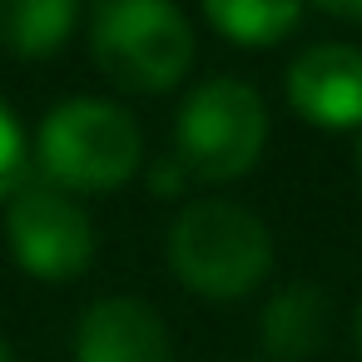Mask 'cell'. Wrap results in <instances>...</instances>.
Returning a JSON list of instances; mask_svg holds the SVG:
<instances>
[{"instance_id": "cell-13", "label": "cell", "mask_w": 362, "mask_h": 362, "mask_svg": "<svg viewBox=\"0 0 362 362\" xmlns=\"http://www.w3.org/2000/svg\"><path fill=\"white\" fill-rule=\"evenodd\" d=\"M322 11H332V16H342V21H362V0H317Z\"/></svg>"}, {"instance_id": "cell-6", "label": "cell", "mask_w": 362, "mask_h": 362, "mask_svg": "<svg viewBox=\"0 0 362 362\" xmlns=\"http://www.w3.org/2000/svg\"><path fill=\"white\" fill-rule=\"evenodd\" d=\"M75 362H174V337L154 303L110 293L80 313Z\"/></svg>"}, {"instance_id": "cell-3", "label": "cell", "mask_w": 362, "mask_h": 362, "mask_svg": "<svg viewBox=\"0 0 362 362\" xmlns=\"http://www.w3.org/2000/svg\"><path fill=\"white\" fill-rule=\"evenodd\" d=\"M90 55L119 90L164 95L194 65V25L174 0H100L90 16Z\"/></svg>"}, {"instance_id": "cell-2", "label": "cell", "mask_w": 362, "mask_h": 362, "mask_svg": "<svg viewBox=\"0 0 362 362\" xmlns=\"http://www.w3.org/2000/svg\"><path fill=\"white\" fill-rule=\"evenodd\" d=\"M144 159V134L134 115L115 100L75 95L60 100L35 134V169L65 194H110Z\"/></svg>"}, {"instance_id": "cell-14", "label": "cell", "mask_w": 362, "mask_h": 362, "mask_svg": "<svg viewBox=\"0 0 362 362\" xmlns=\"http://www.w3.org/2000/svg\"><path fill=\"white\" fill-rule=\"evenodd\" d=\"M0 362H16V347H11L6 337H0Z\"/></svg>"}, {"instance_id": "cell-15", "label": "cell", "mask_w": 362, "mask_h": 362, "mask_svg": "<svg viewBox=\"0 0 362 362\" xmlns=\"http://www.w3.org/2000/svg\"><path fill=\"white\" fill-rule=\"evenodd\" d=\"M357 352H362V308H357Z\"/></svg>"}, {"instance_id": "cell-1", "label": "cell", "mask_w": 362, "mask_h": 362, "mask_svg": "<svg viewBox=\"0 0 362 362\" xmlns=\"http://www.w3.org/2000/svg\"><path fill=\"white\" fill-rule=\"evenodd\" d=\"M169 268L199 298H243L273 273V233L233 199H194L169 228Z\"/></svg>"}, {"instance_id": "cell-16", "label": "cell", "mask_w": 362, "mask_h": 362, "mask_svg": "<svg viewBox=\"0 0 362 362\" xmlns=\"http://www.w3.org/2000/svg\"><path fill=\"white\" fill-rule=\"evenodd\" d=\"M357 169H362V154H357Z\"/></svg>"}, {"instance_id": "cell-10", "label": "cell", "mask_w": 362, "mask_h": 362, "mask_svg": "<svg viewBox=\"0 0 362 362\" xmlns=\"http://www.w3.org/2000/svg\"><path fill=\"white\" fill-rule=\"evenodd\" d=\"M204 16L223 40L263 50V45H278L283 35L298 30L303 0H204Z\"/></svg>"}, {"instance_id": "cell-12", "label": "cell", "mask_w": 362, "mask_h": 362, "mask_svg": "<svg viewBox=\"0 0 362 362\" xmlns=\"http://www.w3.org/2000/svg\"><path fill=\"white\" fill-rule=\"evenodd\" d=\"M184 179H189V174H184V164H179V159H169L164 169H154V174H149L154 194H179V184H184Z\"/></svg>"}, {"instance_id": "cell-11", "label": "cell", "mask_w": 362, "mask_h": 362, "mask_svg": "<svg viewBox=\"0 0 362 362\" xmlns=\"http://www.w3.org/2000/svg\"><path fill=\"white\" fill-rule=\"evenodd\" d=\"M25 164H30L25 129H21V119L11 115V105L0 100V199H11V194L25 184Z\"/></svg>"}, {"instance_id": "cell-8", "label": "cell", "mask_w": 362, "mask_h": 362, "mask_svg": "<svg viewBox=\"0 0 362 362\" xmlns=\"http://www.w3.org/2000/svg\"><path fill=\"white\" fill-rule=\"evenodd\" d=\"M327 327H332V303L327 293L308 288V283H288L268 298L263 308V347L278 357V362H303L313 357L322 342H327Z\"/></svg>"}, {"instance_id": "cell-5", "label": "cell", "mask_w": 362, "mask_h": 362, "mask_svg": "<svg viewBox=\"0 0 362 362\" xmlns=\"http://www.w3.org/2000/svg\"><path fill=\"white\" fill-rule=\"evenodd\" d=\"M6 238L16 263L45 283H70L95 263L90 214L40 174H25V184L6 199Z\"/></svg>"}, {"instance_id": "cell-4", "label": "cell", "mask_w": 362, "mask_h": 362, "mask_svg": "<svg viewBox=\"0 0 362 362\" xmlns=\"http://www.w3.org/2000/svg\"><path fill=\"white\" fill-rule=\"evenodd\" d=\"M268 144V110L263 95L233 75H214L189 90L179 124H174V159L189 179L228 184L258 164Z\"/></svg>"}, {"instance_id": "cell-9", "label": "cell", "mask_w": 362, "mask_h": 362, "mask_svg": "<svg viewBox=\"0 0 362 362\" xmlns=\"http://www.w3.org/2000/svg\"><path fill=\"white\" fill-rule=\"evenodd\" d=\"M80 0H0V45L21 60L55 55L75 30Z\"/></svg>"}, {"instance_id": "cell-7", "label": "cell", "mask_w": 362, "mask_h": 362, "mask_svg": "<svg viewBox=\"0 0 362 362\" xmlns=\"http://www.w3.org/2000/svg\"><path fill=\"white\" fill-rule=\"evenodd\" d=\"M288 105L317 129L362 124V50L342 40L308 45L288 65Z\"/></svg>"}]
</instances>
